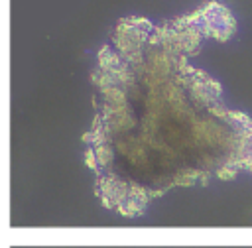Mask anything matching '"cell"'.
I'll return each instance as SVG.
<instances>
[{
    "instance_id": "cell-1",
    "label": "cell",
    "mask_w": 252,
    "mask_h": 248,
    "mask_svg": "<svg viewBox=\"0 0 252 248\" xmlns=\"http://www.w3.org/2000/svg\"><path fill=\"white\" fill-rule=\"evenodd\" d=\"M183 18L187 24L197 28L203 37H215L219 41L228 39L236 30V22L232 14L219 2H209L201 10L193 12L191 16H183Z\"/></svg>"
}]
</instances>
